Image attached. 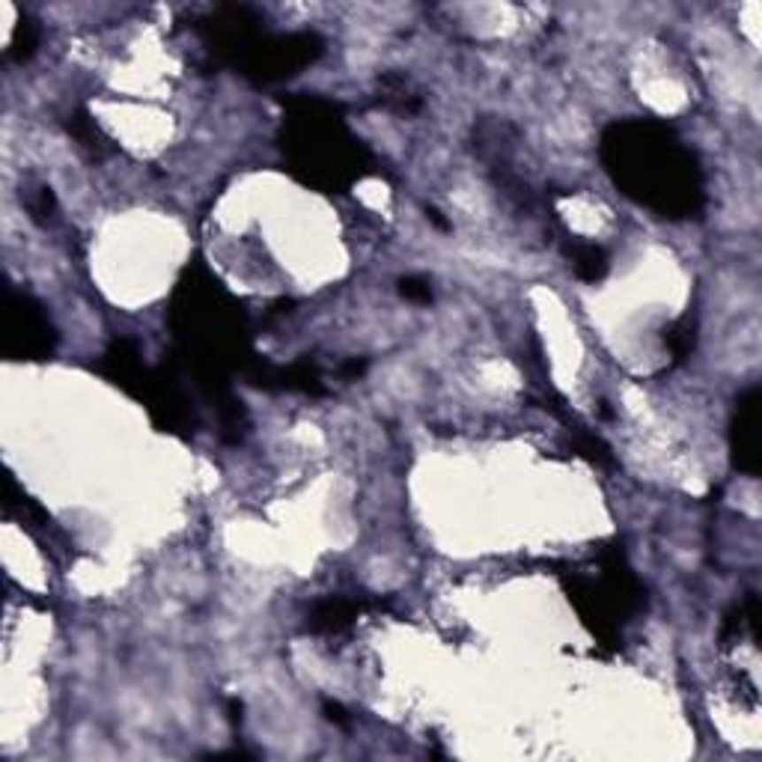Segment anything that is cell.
<instances>
[{"label":"cell","mask_w":762,"mask_h":762,"mask_svg":"<svg viewBox=\"0 0 762 762\" xmlns=\"http://www.w3.org/2000/svg\"><path fill=\"white\" fill-rule=\"evenodd\" d=\"M602 161L632 200L658 215L685 218L703 203L697 158L676 131L655 119L613 122L602 137Z\"/></svg>","instance_id":"cell-1"},{"label":"cell","mask_w":762,"mask_h":762,"mask_svg":"<svg viewBox=\"0 0 762 762\" xmlns=\"http://www.w3.org/2000/svg\"><path fill=\"white\" fill-rule=\"evenodd\" d=\"M289 152L313 182L340 185L360 176L366 150L349 135L337 108L319 98H301L289 119Z\"/></svg>","instance_id":"cell-2"},{"label":"cell","mask_w":762,"mask_h":762,"mask_svg":"<svg viewBox=\"0 0 762 762\" xmlns=\"http://www.w3.org/2000/svg\"><path fill=\"white\" fill-rule=\"evenodd\" d=\"M325 51V42L316 33H286V36H272V33H262L248 51L242 54V60L235 63L244 75L262 81V84H272V81L289 78L298 69H304Z\"/></svg>","instance_id":"cell-3"},{"label":"cell","mask_w":762,"mask_h":762,"mask_svg":"<svg viewBox=\"0 0 762 762\" xmlns=\"http://www.w3.org/2000/svg\"><path fill=\"white\" fill-rule=\"evenodd\" d=\"M4 349L12 360L48 358L57 346V331L48 322L45 310L24 292L10 289L4 307Z\"/></svg>","instance_id":"cell-4"},{"label":"cell","mask_w":762,"mask_h":762,"mask_svg":"<svg viewBox=\"0 0 762 762\" xmlns=\"http://www.w3.org/2000/svg\"><path fill=\"white\" fill-rule=\"evenodd\" d=\"M759 388H750L739 399L730 429V450H733V465L750 477L759 473Z\"/></svg>","instance_id":"cell-5"},{"label":"cell","mask_w":762,"mask_h":762,"mask_svg":"<svg viewBox=\"0 0 762 762\" xmlns=\"http://www.w3.org/2000/svg\"><path fill=\"white\" fill-rule=\"evenodd\" d=\"M360 604L358 602H349V599H325L319 602L307 617V628L316 635H337L343 632L346 626H351V620L358 617Z\"/></svg>","instance_id":"cell-6"},{"label":"cell","mask_w":762,"mask_h":762,"mask_svg":"<svg viewBox=\"0 0 762 762\" xmlns=\"http://www.w3.org/2000/svg\"><path fill=\"white\" fill-rule=\"evenodd\" d=\"M572 268H575V274L581 281L596 283L608 274V257H604V250L596 248V244H578L575 253H572Z\"/></svg>","instance_id":"cell-7"},{"label":"cell","mask_w":762,"mask_h":762,"mask_svg":"<svg viewBox=\"0 0 762 762\" xmlns=\"http://www.w3.org/2000/svg\"><path fill=\"white\" fill-rule=\"evenodd\" d=\"M36 42H39L36 24L24 19V21L19 24V30H15V36H12V48H10L12 60H19V63L30 60L33 51H36Z\"/></svg>","instance_id":"cell-8"},{"label":"cell","mask_w":762,"mask_h":762,"mask_svg":"<svg viewBox=\"0 0 762 762\" xmlns=\"http://www.w3.org/2000/svg\"><path fill=\"white\" fill-rule=\"evenodd\" d=\"M665 343H667V349L673 351V358H685L688 351L694 349V331L688 327V322H676L665 334Z\"/></svg>","instance_id":"cell-9"},{"label":"cell","mask_w":762,"mask_h":762,"mask_svg":"<svg viewBox=\"0 0 762 762\" xmlns=\"http://www.w3.org/2000/svg\"><path fill=\"white\" fill-rule=\"evenodd\" d=\"M399 295H403L405 301H414V304H429L432 301L429 281H423V277H417V274L399 281Z\"/></svg>","instance_id":"cell-10"},{"label":"cell","mask_w":762,"mask_h":762,"mask_svg":"<svg viewBox=\"0 0 762 762\" xmlns=\"http://www.w3.org/2000/svg\"><path fill=\"white\" fill-rule=\"evenodd\" d=\"M51 209H54V194H51V188H39V196L30 203V215L36 218V220H45V215H48Z\"/></svg>","instance_id":"cell-11"},{"label":"cell","mask_w":762,"mask_h":762,"mask_svg":"<svg viewBox=\"0 0 762 762\" xmlns=\"http://www.w3.org/2000/svg\"><path fill=\"white\" fill-rule=\"evenodd\" d=\"M325 718H327V720H334V724H337V727H349V715H346V709H343L340 703H334V700H325Z\"/></svg>","instance_id":"cell-12"},{"label":"cell","mask_w":762,"mask_h":762,"mask_svg":"<svg viewBox=\"0 0 762 762\" xmlns=\"http://www.w3.org/2000/svg\"><path fill=\"white\" fill-rule=\"evenodd\" d=\"M366 370V360H349L346 366H343V375H360Z\"/></svg>","instance_id":"cell-13"},{"label":"cell","mask_w":762,"mask_h":762,"mask_svg":"<svg viewBox=\"0 0 762 762\" xmlns=\"http://www.w3.org/2000/svg\"><path fill=\"white\" fill-rule=\"evenodd\" d=\"M426 215H429V220H432V224H435V227H441V229H450V224H447L444 218H441V212H438V209H426Z\"/></svg>","instance_id":"cell-14"}]
</instances>
